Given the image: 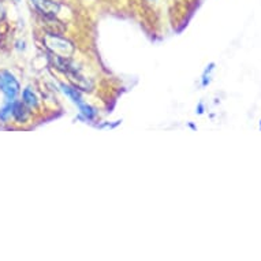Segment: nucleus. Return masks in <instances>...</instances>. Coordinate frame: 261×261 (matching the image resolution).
Returning a JSON list of instances; mask_svg holds the SVG:
<instances>
[{
	"label": "nucleus",
	"instance_id": "1",
	"mask_svg": "<svg viewBox=\"0 0 261 261\" xmlns=\"http://www.w3.org/2000/svg\"><path fill=\"white\" fill-rule=\"evenodd\" d=\"M21 91L22 86L18 77L11 70L0 69V93L5 96V100H17Z\"/></svg>",
	"mask_w": 261,
	"mask_h": 261
},
{
	"label": "nucleus",
	"instance_id": "2",
	"mask_svg": "<svg viewBox=\"0 0 261 261\" xmlns=\"http://www.w3.org/2000/svg\"><path fill=\"white\" fill-rule=\"evenodd\" d=\"M44 43H46V46L50 48L52 54H55L56 56H61V58H69L74 52V47H73L70 41L66 40L65 37H59V36L52 35V33L46 36Z\"/></svg>",
	"mask_w": 261,
	"mask_h": 261
},
{
	"label": "nucleus",
	"instance_id": "3",
	"mask_svg": "<svg viewBox=\"0 0 261 261\" xmlns=\"http://www.w3.org/2000/svg\"><path fill=\"white\" fill-rule=\"evenodd\" d=\"M32 9L44 18H56L61 14L62 5L56 0H29Z\"/></svg>",
	"mask_w": 261,
	"mask_h": 261
},
{
	"label": "nucleus",
	"instance_id": "4",
	"mask_svg": "<svg viewBox=\"0 0 261 261\" xmlns=\"http://www.w3.org/2000/svg\"><path fill=\"white\" fill-rule=\"evenodd\" d=\"M32 118H33V111L17 99L16 104H14V111H13V122L17 125L24 126L26 123H31Z\"/></svg>",
	"mask_w": 261,
	"mask_h": 261
},
{
	"label": "nucleus",
	"instance_id": "5",
	"mask_svg": "<svg viewBox=\"0 0 261 261\" xmlns=\"http://www.w3.org/2000/svg\"><path fill=\"white\" fill-rule=\"evenodd\" d=\"M21 101L25 104L26 107H29L32 111H37L40 110L41 107V101L40 97L37 96L36 91L32 88V86H25L22 91H21Z\"/></svg>",
	"mask_w": 261,
	"mask_h": 261
},
{
	"label": "nucleus",
	"instance_id": "6",
	"mask_svg": "<svg viewBox=\"0 0 261 261\" xmlns=\"http://www.w3.org/2000/svg\"><path fill=\"white\" fill-rule=\"evenodd\" d=\"M59 88L61 91L63 92V95L69 99V100L76 104V106H80L81 103H84V97H82V91L78 89L77 86H74L73 84H67V82H61L59 84Z\"/></svg>",
	"mask_w": 261,
	"mask_h": 261
},
{
	"label": "nucleus",
	"instance_id": "7",
	"mask_svg": "<svg viewBox=\"0 0 261 261\" xmlns=\"http://www.w3.org/2000/svg\"><path fill=\"white\" fill-rule=\"evenodd\" d=\"M77 108H78V112H80L78 119H82L84 122H91V123L97 121L99 110L95 106L84 101V103H81L80 106H77Z\"/></svg>",
	"mask_w": 261,
	"mask_h": 261
},
{
	"label": "nucleus",
	"instance_id": "8",
	"mask_svg": "<svg viewBox=\"0 0 261 261\" xmlns=\"http://www.w3.org/2000/svg\"><path fill=\"white\" fill-rule=\"evenodd\" d=\"M16 100H5L0 107V123L6 125L13 122V111H14Z\"/></svg>",
	"mask_w": 261,
	"mask_h": 261
},
{
	"label": "nucleus",
	"instance_id": "9",
	"mask_svg": "<svg viewBox=\"0 0 261 261\" xmlns=\"http://www.w3.org/2000/svg\"><path fill=\"white\" fill-rule=\"evenodd\" d=\"M215 67L216 65L213 62L209 63V65L205 67V70H204L202 76H201V86H202V88H206V86L211 84L212 74H213V71H215Z\"/></svg>",
	"mask_w": 261,
	"mask_h": 261
},
{
	"label": "nucleus",
	"instance_id": "10",
	"mask_svg": "<svg viewBox=\"0 0 261 261\" xmlns=\"http://www.w3.org/2000/svg\"><path fill=\"white\" fill-rule=\"evenodd\" d=\"M121 123L122 121H115L114 123H111V122H104V123H100V125H96V127H97V129H110V130H112V129L118 127Z\"/></svg>",
	"mask_w": 261,
	"mask_h": 261
},
{
	"label": "nucleus",
	"instance_id": "11",
	"mask_svg": "<svg viewBox=\"0 0 261 261\" xmlns=\"http://www.w3.org/2000/svg\"><path fill=\"white\" fill-rule=\"evenodd\" d=\"M196 112H197V114H198V115H202V114L205 112V104H204L202 101H200V103L197 104Z\"/></svg>",
	"mask_w": 261,
	"mask_h": 261
},
{
	"label": "nucleus",
	"instance_id": "12",
	"mask_svg": "<svg viewBox=\"0 0 261 261\" xmlns=\"http://www.w3.org/2000/svg\"><path fill=\"white\" fill-rule=\"evenodd\" d=\"M6 13H7V11H6L5 5H3V2L0 0V22H3V21H5Z\"/></svg>",
	"mask_w": 261,
	"mask_h": 261
},
{
	"label": "nucleus",
	"instance_id": "13",
	"mask_svg": "<svg viewBox=\"0 0 261 261\" xmlns=\"http://www.w3.org/2000/svg\"><path fill=\"white\" fill-rule=\"evenodd\" d=\"M258 129H260V130H261V121H260V123H258Z\"/></svg>",
	"mask_w": 261,
	"mask_h": 261
},
{
	"label": "nucleus",
	"instance_id": "14",
	"mask_svg": "<svg viewBox=\"0 0 261 261\" xmlns=\"http://www.w3.org/2000/svg\"><path fill=\"white\" fill-rule=\"evenodd\" d=\"M148 2H157V0H148Z\"/></svg>",
	"mask_w": 261,
	"mask_h": 261
},
{
	"label": "nucleus",
	"instance_id": "15",
	"mask_svg": "<svg viewBox=\"0 0 261 261\" xmlns=\"http://www.w3.org/2000/svg\"><path fill=\"white\" fill-rule=\"evenodd\" d=\"M16 2H20V0H16Z\"/></svg>",
	"mask_w": 261,
	"mask_h": 261
}]
</instances>
